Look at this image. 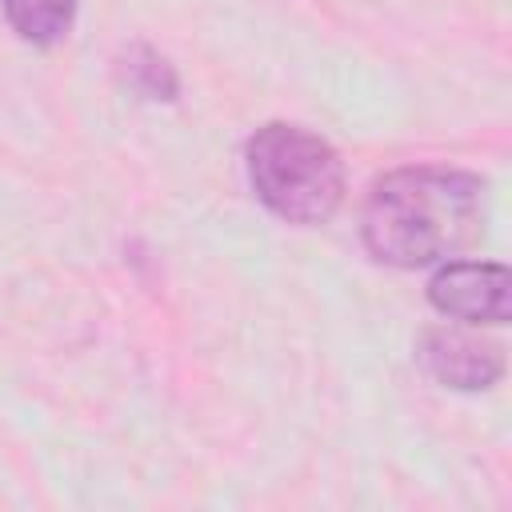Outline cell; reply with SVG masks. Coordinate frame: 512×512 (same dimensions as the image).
Here are the masks:
<instances>
[{"mask_svg": "<svg viewBox=\"0 0 512 512\" xmlns=\"http://www.w3.org/2000/svg\"><path fill=\"white\" fill-rule=\"evenodd\" d=\"M416 360L436 384L456 392H480L504 376V352L464 328H428L420 336Z\"/></svg>", "mask_w": 512, "mask_h": 512, "instance_id": "cell-4", "label": "cell"}, {"mask_svg": "<svg viewBox=\"0 0 512 512\" xmlns=\"http://www.w3.org/2000/svg\"><path fill=\"white\" fill-rule=\"evenodd\" d=\"M0 8L20 40L36 48H52L72 32L80 0H0Z\"/></svg>", "mask_w": 512, "mask_h": 512, "instance_id": "cell-5", "label": "cell"}, {"mask_svg": "<svg viewBox=\"0 0 512 512\" xmlns=\"http://www.w3.org/2000/svg\"><path fill=\"white\" fill-rule=\"evenodd\" d=\"M244 164L256 200L288 224H324L344 200L340 152L300 124L272 120L256 128L244 144Z\"/></svg>", "mask_w": 512, "mask_h": 512, "instance_id": "cell-2", "label": "cell"}, {"mask_svg": "<svg viewBox=\"0 0 512 512\" xmlns=\"http://www.w3.org/2000/svg\"><path fill=\"white\" fill-rule=\"evenodd\" d=\"M484 232V180L464 168L416 164L384 172L364 204V248L392 268L440 264Z\"/></svg>", "mask_w": 512, "mask_h": 512, "instance_id": "cell-1", "label": "cell"}, {"mask_svg": "<svg viewBox=\"0 0 512 512\" xmlns=\"http://www.w3.org/2000/svg\"><path fill=\"white\" fill-rule=\"evenodd\" d=\"M428 300L448 320L504 324L512 312V276L488 260H444L428 280Z\"/></svg>", "mask_w": 512, "mask_h": 512, "instance_id": "cell-3", "label": "cell"}, {"mask_svg": "<svg viewBox=\"0 0 512 512\" xmlns=\"http://www.w3.org/2000/svg\"><path fill=\"white\" fill-rule=\"evenodd\" d=\"M120 68H124V80H128L144 100H176V92H180L176 68H172L156 48H148V44H132L128 56L120 60Z\"/></svg>", "mask_w": 512, "mask_h": 512, "instance_id": "cell-6", "label": "cell"}]
</instances>
